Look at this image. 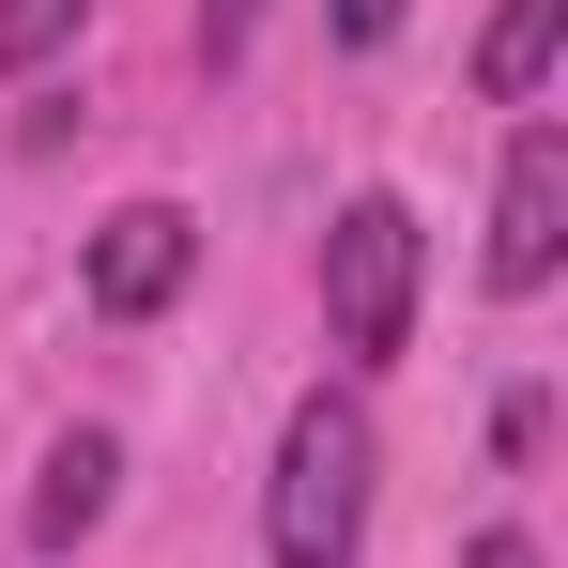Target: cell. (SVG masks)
Masks as SVG:
<instances>
[{
    "instance_id": "obj_5",
    "label": "cell",
    "mask_w": 568,
    "mask_h": 568,
    "mask_svg": "<svg viewBox=\"0 0 568 568\" xmlns=\"http://www.w3.org/2000/svg\"><path fill=\"white\" fill-rule=\"evenodd\" d=\"M108 491H123V446H108V430H62L47 476H31V554H78L108 523Z\"/></svg>"
},
{
    "instance_id": "obj_10",
    "label": "cell",
    "mask_w": 568,
    "mask_h": 568,
    "mask_svg": "<svg viewBox=\"0 0 568 568\" xmlns=\"http://www.w3.org/2000/svg\"><path fill=\"white\" fill-rule=\"evenodd\" d=\"M462 568H538V538H507V523H491V538H476Z\"/></svg>"
},
{
    "instance_id": "obj_9",
    "label": "cell",
    "mask_w": 568,
    "mask_h": 568,
    "mask_svg": "<svg viewBox=\"0 0 568 568\" xmlns=\"http://www.w3.org/2000/svg\"><path fill=\"white\" fill-rule=\"evenodd\" d=\"M399 16H415V0H338V47H384Z\"/></svg>"
},
{
    "instance_id": "obj_3",
    "label": "cell",
    "mask_w": 568,
    "mask_h": 568,
    "mask_svg": "<svg viewBox=\"0 0 568 568\" xmlns=\"http://www.w3.org/2000/svg\"><path fill=\"white\" fill-rule=\"evenodd\" d=\"M568 262V139L523 123L507 139V185H491V292H538Z\"/></svg>"
},
{
    "instance_id": "obj_8",
    "label": "cell",
    "mask_w": 568,
    "mask_h": 568,
    "mask_svg": "<svg viewBox=\"0 0 568 568\" xmlns=\"http://www.w3.org/2000/svg\"><path fill=\"white\" fill-rule=\"evenodd\" d=\"M246 31H262V0H200V62H246Z\"/></svg>"
},
{
    "instance_id": "obj_1",
    "label": "cell",
    "mask_w": 568,
    "mask_h": 568,
    "mask_svg": "<svg viewBox=\"0 0 568 568\" xmlns=\"http://www.w3.org/2000/svg\"><path fill=\"white\" fill-rule=\"evenodd\" d=\"M369 476H384V446H369V399H292V430H277V476H262V554L277 568H354L369 554Z\"/></svg>"
},
{
    "instance_id": "obj_7",
    "label": "cell",
    "mask_w": 568,
    "mask_h": 568,
    "mask_svg": "<svg viewBox=\"0 0 568 568\" xmlns=\"http://www.w3.org/2000/svg\"><path fill=\"white\" fill-rule=\"evenodd\" d=\"M78 16H93V0H0V78L62 62V47H78Z\"/></svg>"
},
{
    "instance_id": "obj_2",
    "label": "cell",
    "mask_w": 568,
    "mask_h": 568,
    "mask_svg": "<svg viewBox=\"0 0 568 568\" xmlns=\"http://www.w3.org/2000/svg\"><path fill=\"white\" fill-rule=\"evenodd\" d=\"M323 323H338V354L384 369L399 338H415V200H338V231H323Z\"/></svg>"
},
{
    "instance_id": "obj_6",
    "label": "cell",
    "mask_w": 568,
    "mask_h": 568,
    "mask_svg": "<svg viewBox=\"0 0 568 568\" xmlns=\"http://www.w3.org/2000/svg\"><path fill=\"white\" fill-rule=\"evenodd\" d=\"M554 47H568V0H507V16H491V47H476V93H491V108H538Z\"/></svg>"
},
{
    "instance_id": "obj_4",
    "label": "cell",
    "mask_w": 568,
    "mask_h": 568,
    "mask_svg": "<svg viewBox=\"0 0 568 568\" xmlns=\"http://www.w3.org/2000/svg\"><path fill=\"white\" fill-rule=\"evenodd\" d=\"M185 277H200V215L185 200H123V215L93 231V307L108 323H154Z\"/></svg>"
}]
</instances>
